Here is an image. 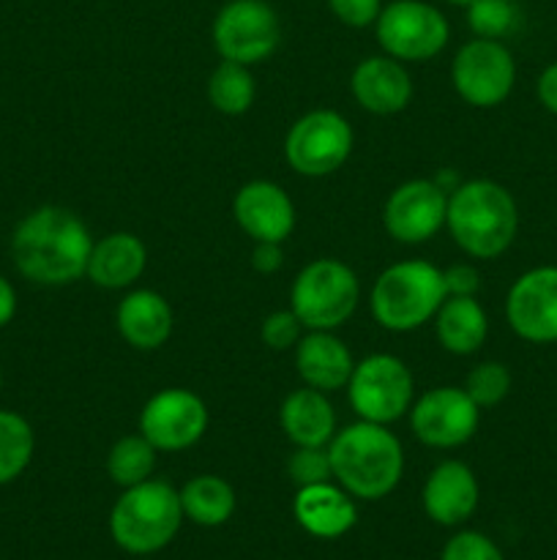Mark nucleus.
Masks as SVG:
<instances>
[{
    "mask_svg": "<svg viewBox=\"0 0 557 560\" xmlns=\"http://www.w3.org/2000/svg\"><path fill=\"white\" fill-rule=\"evenodd\" d=\"M93 238L76 213L60 206H42L14 230L11 255L16 271L44 288H63L85 277Z\"/></svg>",
    "mask_w": 557,
    "mask_h": 560,
    "instance_id": "nucleus-1",
    "label": "nucleus"
},
{
    "mask_svg": "<svg viewBox=\"0 0 557 560\" xmlns=\"http://www.w3.org/2000/svg\"><path fill=\"white\" fill-rule=\"evenodd\" d=\"M333 481L360 501H380L391 495L404 474L402 443L386 424L344 427L328 443Z\"/></svg>",
    "mask_w": 557,
    "mask_h": 560,
    "instance_id": "nucleus-2",
    "label": "nucleus"
},
{
    "mask_svg": "<svg viewBox=\"0 0 557 560\" xmlns=\"http://www.w3.org/2000/svg\"><path fill=\"white\" fill-rule=\"evenodd\" d=\"M446 228L459 249L478 260H495L511 249L519 233V208L511 191L495 180H467L448 195Z\"/></svg>",
    "mask_w": 557,
    "mask_h": 560,
    "instance_id": "nucleus-3",
    "label": "nucleus"
},
{
    "mask_svg": "<svg viewBox=\"0 0 557 560\" xmlns=\"http://www.w3.org/2000/svg\"><path fill=\"white\" fill-rule=\"evenodd\" d=\"M183 520L180 492L167 481L147 479L126 487L123 495L115 501L109 512V534L129 556H153L178 536Z\"/></svg>",
    "mask_w": 557,
    "mask_h": 560,
    "instance_id": "nucleus-4",
    "label": "nucleus"
},
{
    "mask_svg": "<svg viewBox=\"0 0 557 560\" xmlns=\"http://www.w3.org/2000/svg\"><path fill=\"white\" fill-rule=\"evenodd\" d=\"M446 295L437 266L426 260L393 262L371 288V315L388 331H415L437 315Z\"/></svg>",
    "mask_w": 557,
    "mask_h": 560,
    "instance_id": "nucleus-5",
    "label": "nucleus"
},
{
    "mask_svg": "<svg viewBox=\"0 0 557 560\" xmlns=\"http://www.w3.org/2000/svg\"><path fill=\"white\" fill-rule=\"evenodd\" d=\"M358 299L360 284L353 268L333 257H320L295 277L289 310L309 331H333L353 317Z\"/></svg>",
    "mask_w": 557,
    "mask_h": 560,
    "instance_id": "nucleus-6",
    "label": "nucleus"
},
{
    "mask_svg": "<svg viewBox=\"0 0 557 560\" xmlns=\"http://www.w3.org/2000/svg\"><path fill=\"white\" fill-rule=\"evenodd\" d=\"M349 405L360 421L393 424L413 408L415 381L402 359L388 353L366 355L358 361L347 383Z\"/></svg>",
    "mask_w": 557,
    "mask_h": 560,
    "instance_id": "nucleus-7",
    "label": "nucleus"
},
{
    "mask_svg": "<svg viewBox=\"0 0 557 560\" xmlns=\"http://www.w3.org/2000/svg\"><path fill=\"white\" fill-rule=\"evenodd\" d=\"M377 44L396 60H431L451 38L446 14L426 0H391L375 22Z\"/></svg>",
    "mask_w": 557,
    "mask_h": 560,
    "instance_id": "nucleus-8",
    "label": "nucleus"
},
{
    "mask_svg": "<svg viewBox=\"0 0 557 560\" xmlns=\"http://www.w3.org/2000/svg\"><path fill=\"white\" fill-rule=\"evenodd\" d=\"M213 47L222 60L254 66L276 52L282 25L268 0H227L213 20Z\"/></svg>",
    "mask_w": 557,
    "mask_h": 560,
    "instance_id": "nucleus-9",
    "label": "nucleus"
},
{
    "mask_svg": "<svg viewBox=\"0 0 557 560\" xmlns=\"http://www.w3.org/2000/svg\"><path fill=\"white\" fill-rule=\"evenodd\" d=\"M353 129L336 109H311L295 120L284 140V156L295 173L322 178L342 167L353 153Z\"/></svg>",
    "mask_w": 557,
    "mask_h": 560,
    "instance_id": "nucleus-10",
    "label": "nucleus"
},
{
    "mask_svg": "<svg viewBox=\"0 0 557 560\" xmlns=\"http://www.w3.org/2000/svg\"><path fill=\"white\" fill-rule=\"evenodd\" d=\"M451 80L464 102L478 109H491L511 96L517 85V60L497 38L475 36L453 58Z\"/></svg>",
    "mask_w": 557,
    "mask_h": 560,
    "instance_id": "nucleus-11",
    "label": "nucleus"
},
{
    "mask_svg": "<svg viewBox=\"0 0 557 560\" xmlns=\"http://www.w3.org/2000/svg\"><path fill=\"white\" fill-rule=\"evenodd\" d=\"M481 408L464 388L440 386L410 408V427L424 446L459 448L478 432Z\"/></svg>",
    "mask_w": 557,
    "mask_h": 560,
    "instance_id": "nucleus-12",
    "label": "nucleus"
},
{
    "mask_svg": "<svg viewBox=\"0 0 557 560\" xmlns=\"http://www.w3.org/2000/svg\"><path fill=\"white\" fill-rule=\"evenodd\" d=\"M208 430V408L194 392L164 388L153 394L140 413V435L156 452H183Z\"/></svg>",
    "mask_w": 557,
    "mask_h": 560,
    "instance_id": "nucleus-13",
    "label": "nucleus"
},
{
    "mask_svg": "<svg viewBox=\"0 0 557 560\" xmlns=\"http://www.w3.org/2000/svg\"><path fill=\"white\" fill-rule=\"evenodd\" d=\"M506 317L511 331L524 342L555 345L557 266H538L524 271L508 290Z\"/></svg>",
    "mask_w": 557,
    "mask_h": 560,
    "instance_id": "nucleus-14",
    "label": "nucleus"
},
{
    "mask_svg": "<svg viewBox=\"0 0 557 560\" xmlns=\"http://www.w3.org/2000/svg\"><path fill=\"white\" fill-rule=\"evenodd\" d=\"M448 191L435 180L415 178L396 186L382 208V224L399 244H424L446 224Z\"/></svg>",
    "mask_w": 557,
    "mask_h": 560,
    "instance_id": "nucleus-15",
    "label": "nucleus"
},
{
    "mask_svg": "<svg viewBox=\"0 0 557 560\" xmlns=\"http://www.w3.org/2000/svg\"><path fill=\"white\" fill-rule=\"evenodd\" d=\"M235 222L254 241H287L295 230V206L273 180H249L233 202Z\"/></svg>",
    "mask_w": 557,
    "mask_h": 560,
    "instance_id": "nucleus-16",
    "label": "nucleus"
},
{
    "mask_svg": "<svg viewBox=\"0 0 557 560\" xmlns=\"http://www.w3.org/2000/svg\"><path fill=\"white\" fill-rule=\"evenodd\" d=\"M478 479L470 470V465L459 463V459H446L437 465L426 479L424 492H420V503H424L426 517L435 520L437 525H453L467 523L478 509Z\"/></svg>",
    "mask_w": 557,
    "mask_h": 560,
    "instance_id": "nucleus-17",
    "label": "nucleus"
},
{
    "mask_svg": "<svg viewBox=\"0 0 557 560\" xmlns=\"http://www.w3.org/2000/svg\"><path fill=\"white\" fill-rule=\"evenodd\" d=\"M295 523L315 539H342L358 523L353 495L333 481L298 487L293 501Z\"/></svg>",
    "mask_w": 557,
    "mask_h": 560,
    "instance_id": "nucleus-18",
    "label": "nucleus"
},
{
    "mask_svg": "<svg viewBox=\"0 0 557 560\" xmlns=\"http://www.w3.org/2000/svg\"><path fill=\"white\" fill-rule=\"evenodd\" d=\"M353 96L366 113L375 115H396L413 98V80H410L407 69L402 60L391 58V55H375L355 66L353 80Z\"/></svg>",
    "mask_w": 557,
    "mask_h": 560,
    "instance_id": "nucleus-19",
    "label": "nucleus"
},
{
    "mask_svg": "<svg viewBox=\"0 0 557 560\" xmlns=\"http://www.w3.org/2000/svg\"><path fill=\"white\" fill-rule=\"evenodd\" d=\"M295 366L306 386L328 394L347 386L355 361L347 345L331 331H311L295 345Z\"/></svg>",
    "mask_w": 557,
    "mask_h": 560,
    "instance_id": "nucleus-20",
    "label": "nucleus"
},
{
    "mask_svg": "<svg viewBox=\"0 0 557 560\" xmlns=\"http://www.w3.org/2000/svg\"><path fill=\"white\" fill-rule=\"evenodd\" d=\"M118 331L131 348L156 350L173 334V310L169 301L156 290H134L126 295L115 312Z\"/></svg>",
    "mask_w": 557,
    "mask_h": 560,
    "instance_id": "nucleus-21",
    "label": "nucleus"
},
{
    "mask_svg": "<svg viewBox=\"0 0 557 560\" xmlns=\"http://www.w3.org/2000/svg\"><path fill=\"white\" fill-rule=\"evenodd\" d=\"M147 266V246L134 233H112L93 244L85 277L96 288L123 290L142 277Z\"/></svg>",
    "mask_w": 557,
    "mask_h": 560,
    "instance_id": "nucleus-22",
    "label": "nucleus"
},
{
    "mask_svg": "<svg viewBox=\"0 0 557 560\" xmlns=\"http://www.w3.org/2000/svg\"><path fill=\"white\" fill-rule=\"evenodd\" d=\"M284 435L295 446H328L336 435V413L328 402L325 392L306 386L287 394L278 410Z\"/></svg>",
    "mask_w": 557,
    "mask_h": 560,
    "instance_id": "nucleus-23",
    "label": "nucleus"
},
{
    "mask_svg": "<svg viewBox=\"0 0 557 560\" xmlns=\"http://www.w3.org/2000/svg\"><path fill=\"white\" fill-rule=\"evenodd\" d=\"M437 339L453 355H473L489 334V317L475 295H446L435 315Z\"/></svg>",
    "mask_w": 557,
    "mask_h": 560,
    "instance_id": "nucleus-24",
    "label": "nucleus"
},
{
    "mask_svg": "<svg viewBox=\"0 0 557 560\" xmlns=\"http://www.w3.org/2000/svg\"><path fill=\"white\" fill-rule=\"evenodd\" d=\"M180 506H183V517L194 525L218 528L235 514L238 498H235L233 485L227 479L202 474L186 481L183 490H180Z\"/></svg>",
    "mask_w": 557,
    "mask_h": 560,
    "instance_id": "nucleus-25",
    "label": "nucleus"
},
{
    "mask_svg": "<svg viewBox=\"0 0 557 560\" xmlns=\"http://www.w3.org/2000/svg\"><path fill=\"white\" fill-rule=\"evenodd\" d=\"M257 85L249 66L235 63V60H222L208 77V102L224 115H244L254 104Z\"/></svg>",
    "mask_w": 557,
    "mask_h": 560,
    "instance_id": "nucleus-26",
    "label": "nucleus"
},
{
    "mask_svg": "<svg viewBox=\"0 0 557 560\" xmlns=\"http://www.w3.org/2000/svg\"><path fill=\"white\" fill-rule=\"evenodd\" d=\"M36 452V435L25 416L0 410V487L20 479Z\"/></svg>",
    "mask_w": 557,
    "mask_h": 560,
    "instance_id": "nucleus-27",
    "label": "nucleus"
},
{
    "mask_svg": "<svg viewBox=\"0 0 557 560\" xmlns=\"http://www.w3.org/2000/svg\"><path fill=\"white\" fill-rule=\"evenodd\" d=\"M156 468V448L142 435H126L109 448L107 454V474L118 487L142 485L153 476Z\"/></svg>",
    "mask_w": 557,
    "mask_h": 560,
    "instance_id": "nucleus-28",
    "label": "nucleus"
},
{
    "mask_svg": "<svg viewBox=\"0 0 557 560\" xmlns=\"http://www.w3.org/2000/svg\"><path fill=\"white\" fill-rule=\"evenodd\" d=\"M467 25L478 38H506L517 31L519 9L513 0H473L467 5Z\"/></svg>",
    "mask_w": 557,
    "mask_h": 560,
    "instance_id": "nucleus-29",
    "label": "nucleus"
},
{
    "mask_svg": "<svg viewBox=\"0 0 557 560\" xmlns=\"http://www.w3.org/2000/svg\"><path fill=\"white\" fill-rule=\"evenodd\" d=\"M511 370L500 361H484V364L473 366L467 372V381H464V392L470 394L478 408H495L511 392Z\"/></svg>",
    "mask_w": 557,
    "mask_h": 560,
    "instance_id": "nucleus-30",
    "label": "nucleus"
},
{
    "mask_svg": "<svg viewBox=\"0 0 557 560\" xmlns=\"http://www.w3.org/2000/svg\"><path fill=\"white\" fill-rule=\"evenodd\" d=\"M287 474L295 487L322 485L333 479L331 454L328 446H295L293 457L287 459Z\"/></svg>",
    "mask_w": 557,
    "mask_h": 560,
    "instance_id": "nucleus-31",
    "label": "nucleus"
},
{
    "mask_svg": "<svg viewBox=\"0 0 557 560\" xmlns=\"http://www.w3.org/2000/svg\"><path fill=\"white\" fill-rule=\"evenodd\" d=\"M440 560H506L500 547L478 530H459L442 547Z\"/></svg>",
    "mask_w": 557,
    "mask_h": 560,
    "instance_id": "nucleus-32",
    "label": "nucleus"
},
{
    "mask_svg": "<svg viewBox=\"0 0 557 560\" xmlns=\"http://www.w3.org/2000/svg\"><path fill=\"white\" fill-rule=\"evenodd\" d=\"M300 328L304 323L298 320L293 310H278L271 312L262 323V342L271 350H289L300 342Z\"/></svg>",
    "mask_w": 557,
    "mask_h": 560,
    "instance_id": "nucleus-33",
    "label": "nucleus"
},
{
    "mask_svg": "<svg viewBox=\"0 0 557 560\" xmlns=\"http://www.w3.org/2000/svg\"><path fill=\"white\" fill-rule=\"evenodd\" d=\"M328 9L347 27H369L380 16L382 0H328Z\"/></svg>",
    "mask_w": 557,
    "mask_h": 560,
    "instance_id": "nucleus-34",
    "label": "nucleus"
},
{
    "mask_svg": "<svg viewBox=\"0 0 557 560\" xmlns=\"http://www.w3.org/2000/svg\"><path fill=\"white\" fill-rule=\"evenodd\" d=\"M442 282H446L448 295H475L481 288L478 271L467 262H459V266H451L442 271Z\"/></svg>",
    "mask_w": 557,
    "mask_h": 560,
    "instance_id": "nucleus-35",
    "label": "nucleus"
},
{
    "mask_svg": "<svg viewBox=\"0 0 557 560\" xmlns=\"http://www.w3.org/2000/svg\"><path fill=\"white\" fill-rule=\"evenodd\" d=\"M284 262L282 244L276 241H254V252H251V268L257 273H276Z\"/></svg>",
    "mask_w": 557,
    "mask_h": 560,
    "instance_id": "nucleus-36",
    "label": "nucleus"
},
{
    "mask_svg": "<svg viewBox=\"0 0 557 560\" xmlns=\"http://www.w3.org/2000/svg\"><path fill=\"white\" fill-rule=\"evenodd\" d=\"M535 93H538V102L544 104L546 113L557 115V60L541 71L538 82H535Z\"/></svg>",
    "mask_w": 557,
    "mask_h": 560,
    "instance_id": "nucleus-37",
    "label": "nucleus"
},
{
    "mask_svg": "<svg viewBox=\"0 0 557 560\" xmlns=\"http://www.w3.org/2000/svg\"><path fill=\"white\" fill-rule=\"evenodd\" d=\"M16 315V293L5 277H0V328L9 326Z\"/></svg>",
    "mask_w": 557,
    "mask_h": 560,
    "instance_id": "nucleus-38",
    "label": "nucleus"
},
{
    "mask_svg": "<svg viewBox=\"0 0 557 560\" xmlns=\"http://www.w3.org/2000/svg\"><path fill=\"white\" fill-rule=\"evenodd\" d=\"M446 3H451V5H462V9H467V5L473 3V0H446Z\"/></svg>",
    "mask_w": 557,
    "mask_h": 560,
    "instance_id": "nucleus-39",
    "label": "nucleus"
},
{
    "mask_svg": "<svg viewBox=\"0 0 557 560\" xmlns=\"http://www.w3.org/2000/svg\"><path fill=\"white\" fill-rule=\"evenodd\" d=\"M0 388H3V375H0Z\"/></svg>",
    "mask_w": 557,
    "mask_h": 560,
    "instance_id": "nucleus-40",
    "label": "nucleus"
}]
</instances>
